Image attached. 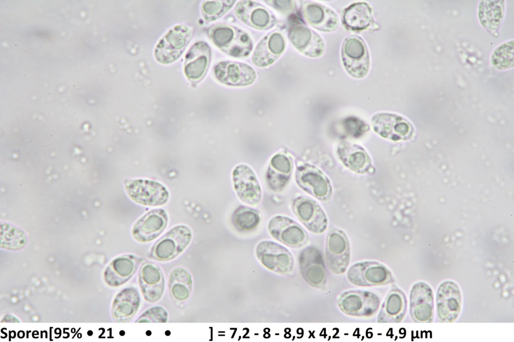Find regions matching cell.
<instances>
[{
  "label": "cell",
  "mask_w": 514,
  "mask_h": 342,
  "mask_svg": "<svg viewBox=\"0 0 514 342\" xmlns=\"http://www.w3.org/2000/svg\"><path fill=\"white\" fill-rule=\"evenodd\" d=\"M209 36L218 48L232 57H246L252 50V43L249 36L235 27L215 26L210 30Z\"/></svg>",
  "instance_id": "6da1fadb"
},
{
  "label": "cell",
  "mask_w": 514,
  "mask_h": 342,
  "mask_svg": "<svg viewBox=\"0 0 514 342\" xmlns=\"http://www.w3.org/2000/svg\"><path fill=\"white\" fill-rule=\"evenodd\" d=\"M337 304L340 310L347 315L368 318L377 312L380 300L372 292L352 290L341 293L337 298Z\"/></svg>",
  "instance_id": "7a4b0ae2"
},
{
  "label": "cell",
  "mask_w": 514,
  "mask_h": 342,
  "mask_svg": "<svg viewBox=\"0 0 514 342\" xmlns=\"http://www.w3.org/2000/svg\"><path fill=\"white\" fill-rule=\"evenodd\" d=\"M346 275L351 284L360 287L384 285L394 281L392 272L386 266L373 261L354 264L349 267Z\"/></svg>",
  "instance_id": "3957f363"
},
{
  "label": "cell",
  "mask_w": 514,
  "mask_h": 342,
  "mask_svg": "<svg viewBox=\"0 0 514 342\" xmlns=\"http://www.w3.org/2000/svg\"><path fill=\"white\" fill-rule=\"evenodd\" d=\"M191 239V231L188 227L175 226L154 245L151 250V257L160 261L172 260L186 248Z\"/></svg>",
  "instance_id": "277c9868"
},
{
  "label": "cell",
  "mask_w": 514,
  "mask_h": 342,
  "mask_svg": "<svg viewBox=\"0 0 514 342\" xmlns=\"http://www.w3.org/2000/svg\"><path fill=\"white\" fill-rule=\"evenodd\" d=\"M350 250L345 233L337 228H331L326 239L325 257L327 268L334 274L345 272L350 261Z\"/></svg>",
  "instance_id": "5b68a950"
},
{
  "label": "cell",
  "mask_w": 514,
  "mask_h": 342,
  "mask_svg": "<svg viewBox=\"0 0 514 342\" xmlns=\"http://www.w3.org/2000/svg\"><path fill=\"white\" fill-rule=\"evenodd\" d=\"M343 65L348 74L355 78L365 77L369 69V56L362 39L349 36L344 41L341 49Z\"/></svg>",
  "instance_id": "8992f818"
},
{
  "label": "cell",
  "mask_w": 514,
  "mask_h": 342,
  "mask_svg": "<svg viewBox=\"0 0 514 342\" xmlns=\"http://www.w3.org/2000/svg\"><path fill=\"white\" fill-rule=\"evenodd\" d=\"M256 255L267 268L283 275L290 274L294 268V259L290 252L284 246L271 241L258 244Z\"/></svg>",
  "instance_id": "52a82bcc"
},
{
  "label": "cell",
  "mask_w": 514,
  "mask_h": 342,
  "mask_svg": "<svg viewBox=\"0 0 514 342\" xmlns=\"http://www.w3.org/2000/svg\"><path fill=\"white\" fill-rule=\"evenodd\" d=\"M192 31L185 25H178L170 30L160 41L155 49L157 60L169 64L178 59L189 44Z\"/></svg>",
  "instance_id": "ba28073f"
},
{
  "label": "cell",
  "mask_w": 514,
  "mask_h": 342,
  "mask_svg": "<svg viewBox=\"0 0 514 342\" xmlns=\"http://www.w3.org/2000/svg\"><path fill=\"white\" fill-rule=\"evenodd\" d=\"M371 124L377 134L394 141L407 140L414 133V128L410 122L394 113H376L372 116Z\"/></svg>",
  "instance_id": "9c48e42d"
},
{
  "label": "cell",
  "mask_w": 514,
  "mask_h": 342,
  "mask_svg": "<svg viewBox=\"0 0 514 342\" xmlns=\"http://www.w3.org/2000/svg\"><path fill=\"white\" fill-rule=\"evenodd\" d=\"M296 180L300 188L317 199L324 202L330 199L332 193L330 182L316 166L308 163L298 166Z\"/></svg>",
  "instance_id": "30bf717a"
},
{
  "label": "cell",
  "mask_w": 514,
  "mask_h": 342,
  "mask_svg": "<svg viewBox=\"0 0 514 342\" xmlns=\"http://www.w3.org/2000/svg\"><path fill=\"white\" fill-rule=\"evenodd\" d=\"M125 188L133 200L144 205H162L167 202L169 198L166 188L160 183L152 180H131L125 184Z\"/></svg>",
  "instance_id": "8fae6325"
},
{
  "label": "cell",
  "mask_w": 514,
  "mask_h": 342,
  "mask_svg": "<svg viewBox=\"0 0 514 342\" xmlns=\"http://www.w3.org/2000/svg\"><path fill=\"white\" fill-rule=\"evenodd\" d=\"M268 230L276 240L291 248H300L308 242L306 231L292 219L283 216L273 217L269 222Z\"/></svg>",
  "instance_id": "7c38bea8"
},
{
  "label": "cell",
  "mask_w": 514,
  "mask_h": 342,
  "mask_svg": "<svg viewBox=\"0 0 514 342\" xmlns=\"http://www.w3.org/2000/svg\"><path fill=\"white\" fill-rule=\"evenodd\" d=\"M288 36L293 45L306 56L318 57L324 53V43L321 37L299 20L290 22Z\"/></svg>",
  "instance_id": "4fadbf2b"
},
{
  "label": "cell",
  "mask_w": 514,
  "mask_h": 342,
  "mask_svg": "<svg viewBox=\"0 0 514 342\" xmlns=\"http://www.w3.org/2000/svg\"><path fill=\"white\" fill-rule=\"evenodd\" d=\"M299 262L301 273L306 282L313 287L323 289L327 274L320 250L314 246L305 248L299 255Z\"/></svg>",
  "instance_id": "5bb4252c"
},
{
  "label": "cell",
  "mask_w": 514,
  "mask_h": 342,
  "mask_svg": "<svg viewBox=\"0 0 514 342\" xmlns=\"http://www.w3.org/2000/svg\"><path fill=\"white\" fill-rule=\"evenodd\" d=\"M293 211L305 227L310 231L320 234L327 226L326 215L319 204L305 197L295 199L293 203Z\"/></svg>",
  "instance_id": "9a60e30c"
},
{
  "label": "cell",
  "mask_w": 514,
  "mask_h": 342,
  "mask_svg": "<svg viewBox=\"0 0 514 342\" xmlns=\"http://www.w3.org/2000/svg\"><path fill=\"white\" fill-rule=\"evenodd\" d=\"M437 318L442 322L456 319L461 310V295L458 285L450 281L442 283L438 288L436 298Z\"/></svg>",
  "instance_id": "2e32d148"
},
{
  "label": "cell",
  "mask_w": 514,
  "mask_h": 342,
  "mask_svg": "<svg viewBox=\"0 0 514 342\" xmlns=\"http://www.w3.org/2000/svg\"><path fill=\"white\" fill-rule=\"evenodd\" d=\"M138 281L146 301L154 303L161 299L165 289V280L158 265L151 262L143 264L139 269Z\"/></svg>",
  "instance_id": "e0dca14e"
},
{
  "label": "cell",
  "mask_w": 514,
  "mask_h": 342,
  "mask_svg": "<svg viewBox=\"0 0 514 342\" xmlns=\"http://www.w3.org/2000/svg\"><path fill=\"white\" fill-rule=\"evenodd\" d=\"M234 189L239 199L250 205L258 204L261 200L262 192L256 177L248 166H237L232 173Z\"/></svg>",
  "instance_id": "ac0fdd59"
},
{
  "label": "cell",
  "mask_w": 514,
  "mask_h": 342,
  "mask_svg": "<svg viewBox=\"0 0 514 342\" xmlns=\"http://www.w3.org/2000/svg\"><path fill=\"white\" fill-rule=\"evenodd\" d=\"M216 78L221 83L232 86H243L252 84L256 73L250 66L240 62L222 61L214 67Z\"/></svg>",
  "instance_id": "d6986e66"
},
{
  "label": "cell",
  "mask_w": 514,
  "mask_h": 342,
  "mask_svg": "<svg viewBox=\"0 0 514 342\" xmlns=\"http://www.w3.org/2000/svg\"><path fill=\"white\" fill-rule=\"evenodd\" d=\"M433 297L430 287L423 282L415 284L410 295V312L416 322H430L433 317Z\"/></svg>",
  "instance_id": "ffe728a7"
},
{
  "label": "cell",
  "mask_w": 514,
  "mask_h": 342,
  "mask_svg": "<svg viewBox=\"0 0 514 342\" xmlns=\"http://www.w3.org/2000/svg\"><path fill=\"white\" fill-rule=\"evenodd\" d=\"M168 217L162 209L150 211L141 218L132 230L134 238L141 243L149 242L157 238L165 230Z\"/></svg>",
  "instance_id": "44dd1931"
},
{
  "label": "cell",
  "mask_w": 514,
  "mask_h": 342,
  "mask_svg": "<svg viewBox=\"0 0 514 342\" xmlns=\"http://www.w3.org/2000/svg\"><path fill=\"white\" fill-rule=\"evenodd\" d=\"M142 259L135 255H121L113 259L104 272L106 283L118 287L127 282L136 272Z\"/></svg>",
  "instance_id": "7402d4cb"
},
{
  "label": "cell",
  "mask_w": 514,
  "mask_h": 342,
  "mask_svg": "<svg viewBox=\"0 0 514 342\" xmlns=\"http://www.w3.org/2000/svg\"><path fill=\"white\" fill-rule=\"evenodd\" d=\"M235 13L238 18L246 25L255 29L264 30L273 26L275 23L274 16L264 6L250 1L237 3Z\"/></svg>",
  "instance_id": "603a6c76"
},
{
  "label": "cell",
  "mask_w": 514,
  "mask_h": 342,
  "mask_svg": "<svg viewBox=\"0 0 514 342\" xmlns=\"http://www.w3.org/2000/svg\"><path fill=\"white\" fill-rule=\"evenodd\" d=\"M285 41L282 34L274 31L267 35L259 43L252 56L253 63L260 67L274 63L283 53Z\"/></svg>",
  "instance_id": "cb8c5ba5"
},
{
  "label": "cell",
  "mask_w": 514,
  "mask_h": 342,
  "mask_svg": "<svg viewBox=\"0 0 514 342\" xmlns=\"http://www.w3.org/2000/svg\"><path fill=\"white\" fill-rule=\"evenodd\" d=\"M337 152L342 163L355 173H367L372 167L369 155L363 148L357 144L341 142L338 146Z\"/></svg>",
  "instance_id": "d4e9b609"
},
{
  "label": "cell",
  "mask_w": 514,
  "mask_h": 342,
  "mask_svg": "<svg viewBox=\"0 0 514 342\" xmlns=\"http://www.w3.org/2000/svg\"><path fill=\"white\" fill-rule=\"evenodd\" d=\"M140 305V296L138 290L134 287L121 290L115 296L112 302L111 315L116 322L130 321L137 313Z\"/></svg>",
  "instance_id": "484cf974"
},
{
  "label": "cell",
  "mask_w": 514,
  "mask_h": 342,
  "mask_svg": "<svg viewBox=\"0 0 514 342\" xmlns=\"http://www.w3.org/2000/svg\"><path fill=\"white\" fill-rule=\"evenodd\" d=\"M407 299L402 290L394 285L383 302L377 316L378 323H399L407 310Z\"/></svg>",
  "instance_id": "4316f807"
},
{
  "label": "cell",
  "mask_w": 514,
  "mask_h": 342,
  "mask_svg": "<svg viewBox=\"0 0 514 342\" xmlns=\"http://www.w3.org/2000/svg\"><path fill=\"white\" fill-rule=\"evenodd\" d=\"M211 50L204 42L194 44L185 57L184 72L191 80H198L205 74L210 61Z\"/></svg>",
  "instance_id": "83f0119b"
},
{
  "label": "cell",
  "mask_w": 514,
  "mask_h": 342,
  "mask_svg": "<svg viewBox=\"0 0 514 342\" xmlns=\"http://www.w3.org/2000/svg\"><path fill=\"white\" fill-rule=\"evenodd\" d=\"M303 14L308 24L320 31L332 32L335 31L339 26L337 14L321 5L314 3H306L303 7Z\"/></svg>",
  "instance_id": "f1b7e54d"
},
{
  "label": "cell",
  "mask_w": 514,
  "mask_h": 342,
  "mask_svg": "<svg viewBox=\"0 0 514 342\" xmlns=\"http://www.w3.org/2000/svg\"><path fill=\"white\" fill-rule=\"evenodd\" d=\"M292 169V161L287 156L282 154L274 156L266 176L270 188L275 192L281 191L289 181Z\"/></svg>",
  "instance_id": "f546056e"
},
{
  "label": "cell",
  "mask_w": 514,
  "mask_h": 342,
  "mask_svg": "<svg viewBox=\"0 0 514 342\" xmlns=\"http://www.w3.org/2000/svg\"><path fill=\"white\" fill-rule=\"evenodd\" d=\"M342 22L349 30L353 31L365 30L373 22L372 9L365 2L354 3L344 10Z\"/></svg>",
  "instance_id": "4dcf8cb0"
},
{
  "label": "cell",
  "mask_w": 514,
  "mask_h": 342,
  "mask_svg": "<svg viewBox=\"0 0 514 342\" xmlns=\"http://www.w3.org/2000/svg\"><path fill=\"white\" fill-rule=\"evenodd\" d=\"M504 1H481L478 17L483 27L490 33L496 32L501 24L504 13Z\"/></svg>",
  "instance_id": "1f68e13d"
},
{
  "label": "cell",
  "mask_w": 514,
  "mask_h": 342,
  "mask_svg": "<svg viewBox=\"0 0 514 342\" xmlns=\"http://www.w3.org/2000/svg\"><path fill=\"white\" fill-rule=\"evenodd\" d=\"M168 289L172 299L177 302L186 301L190 296L192 289L191 274L184 268L174 269L169 277Z\"/></svg>",
  "instance_id": "d6a6232c"
},
{
  "label": "cell",
  "mask_w": 514,
  "mask_h": 342,
  "mask_svg": "<svg viewBox=\"0 0 514 342\" xmlns=\"http://www.w3.org/2000/svg\"><path fill=\"white\" fill-rule=\"evenodd\" d=\"M232 221L234 226L239 230L249 232L257 227L260 221V216L255 210L241 206L234 211Z\"/></svg>",
  "instance_id": "836d02e7"
},
{
  "label": "cell",
  "mask_w": 514,
  "mask_h": 342,
  "mask_svg": "<svg viewBox=\"0 0 514 342\" xmlns=\"http://www.w3.org/2000/svg\"><path fill=\"white\" fill-rule=\"evenodd\" d=\"M26 243V235L21 230L9 224H1L2 248L13 250H18L22 248Z\"/></svg>",
  "instance_id": "e575fe53"
},
{
  "label": "cell",
  "mask_w": 514,
  "mask_h": 342,
  "mask_svg": "<svg viewBox=\"0 0 514 342\" xmlns=\"http://www.w3.org/2000/svg\"><path fill=\"white\" fill-rule=\"evenodd\" d=\"M513 41L501 44L494 51L491 56L492 64L499 70L513 67L514 60Z\"/></svg>",
  "instance_id": "d590c367"
},
{
  "label": "cell",
  "mask_w": 514,
  "mask_h": 342,
  "mask_svg": "<svg viewBox=\"0 0 514 342\" xmlns=\"http://www.w3.org/2000/svg\"><path fill=\"white\" fill-rule=\"evenodd\" d=\"M235 1H207L202 7L204 18L208 21H214L227 12L234 5Z\"/></svg>",
  "instance_id": "8d00e7d4"
},
{
  "label": "cell",
  "mask_w": 514,
  "mask_h": 342,
  "mask_svg": "<svg viewBox=\"0 0 514 342\" xmlns=\"http://www.w3.org/2000/svg\"><path fill=\"white\" fill-rule=\"evenodd\" d=\"M168 313L165 309L160 306L152 307L137 319L136 322H166L168 320Z\"/></svg>",
  "instance_id": "74e56055"
},
{
  "label": "cell",
  "mask_w": 514,
  "mask_h": 342,
  "mask_svg": "<svg viewBox=\"0 0 514 342\" xmlns=\"http://www.w3.org/2000/svg\"><path fill=\"white\" fill-rule=\"evenodd\" d=\"M343 125L346 133L354 138L360 137L369 129L368 124L355 117L345 118Z\"/></svg>",
  "instance_id": "f35d334b"
},
{
  "label": "cell",
  "mask_w": 514,
  "mask_h": 342,
  "mask_svg": "<svg viewBox=\"0 0 514 342\" xmlns=\"http://www.w3.org/2000/svg\"><path fill=\"white\" fill-rule=\"evenodd\" d=\"M270 5L280 11L288 12L294 9V4L291 1H272Z\"/></svg>",
  "instance_id": "ab89813d"
},
{
  "label": "cell",
  "mask_w": 514,
  "mask_h": 342,
  "mask_svg": "<svg viewBox=\"0 0 514 342\" xmlns=\"http://www.w3.org/2000/svg\"><path fill=\"white\" fill-rule=\"evenodd\" d=\"M87 334H88L89 335H90H90H92V334H93V332H92V331H91V330H89V331H88V332H87Z\"/></svg>",
  "instance_id": "60d3db41"
}]
</instances>
